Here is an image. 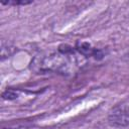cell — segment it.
<instances>
[{"label": "cell", "instance_id": "2", "mask_svg": "<svg viewBox=\"0 0 129 129\" xmlns=\"http://www.w3.org/2000/svg\"><path fill=\"white\" fill-rule=\"evenodd\" d=\"M109 123L113 126H129V104L122 103L115 106L109 113Z\"/></svg>", "mask_w": 129, "mask_h": 129}, {"label": "cell", "instance_id": "4", "mask_svg": "<svg viewBox=\"0 0 129 129\" xmlns=\"http://www.w3.org/2000/svg\"><path fill=\"white\" fill-rule=\"evenodd\" d=\"M31 1H25V0H11V1H1V4L2 5H27V4H30Z\"/></svg>", "mask_w": 129, "mask_h": 129}, {"label": "cell", "instance_id": "3", "mask_svg": "<svg viewBox=\"0 0 129 129\" xmlns=\"http://www.w3.org/2000/svg\"><path fill=\"white\" fill-rule=\"evenodd\" d=\"M14 51V47L11 46V45H8L5 44L4 42H2V46H1V56H2V59H4L5 57H8L9 55H11Z\"/></svg>", "mask_w": 129, "mask_h": 129}, {"label": "cell", "instance_id": "1", "mask_svg": "<svg viewBox=\"0 0 129 129\" xmlns=\"http://www.w3.org/2000/svg\"><path fill=\"white\" fill-rule=\"evenodd\" d=\"M81 58L76 51L62 45L57 51H50L36 55L31 61V70L37 74L55 73L61 75L73 74L81 66Z\"/></svg>", "mask_w": 129, "mask_h": 129}, {"label": "cell", "instance_id": "5", "mask_svg": "<svg viewBox=\"0 0 129 129\" xmlns=\"http://www.w3.org/2000/svg\"><path fill=\"white\" fill-rule=\"evenodd\" d=\"M7 129H16V128H7Z\"/></svg>", "mask_w": 129, "mask_h": 129}]
</instances>
